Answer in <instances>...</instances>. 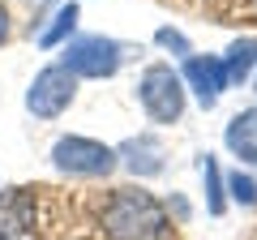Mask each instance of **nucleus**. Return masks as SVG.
Returning <instances> with one entry per match:
<instances>
[{
    "mask_svg": "<svg viewBox=\"0 0 257 240\" xmlns=\"http://www.w3.org/2000/svg\"><path fill=\"white\" fill-rule=\"evenodd\" d=\"M223 146H227V155L240 167H257V103L227 116V125H223Z\"/></svg>",
    "mask_w": 257,
    "mask_h": 240,
    "instance_id": "obj_9",
    "label": "nucleus"
},
{
    "mask_svg": "<svg viewBox=\"0 0 257 240\" xmlns=\"http://www.w3.org/2000/svg\"><path fill=\"white\" fill-rule=\"evenodd\" d=\"M180 82L184 90L193 94V99L202 103V107H214V103L223 99V90H227V73H223V60L219 56H184L180 65Z\"/></svg>",
    "mask_w": 257,
    "mask_h": 240,
    "instance_id": "obj_8",
    "label": "nucleus"
},
{
    "mask_svg": "<svg viewBox=\"0 0 257 240\" xmlns=\"http://www.w3.org/2000/svg\"><path fill=\"white\" fill-rule=\"evenodd\" d=\"M39 227V193L30 185H13L0 193V240H30Z\"/></svg>",
    "mask_w": 257,
    "mask_h": 240,
    "instance_id": "obj_6",
    "label": "nucleus"
},
{
    "mask_svg": "<svg viewBox=\"0 0 257 240\" xmlns=\"http://www.w3.org/2000/svg\"><path fill=\"white\" fill-rule=\"evenodd\" d=\"M197 172H202V193H206V210L214 219L227 214V180H223V167L214 155H202L197 159Z\"/></svg>",
    "mask_w": 257,
    "mask_h": 240,
    "instance_id": "obj_11",
    "label": "nucleus"
},
{
    "mask_svg": "<svg viewBox=\"0 0 257 240\" xmlns=\"http://www.w3.org/2000/svg\"><path fill=\"white\" fill-rule=\"evenodd\" d=\"M138 107L146 111L150 125H180L184 107H189V90L180 82V69H172L167 60L142 69L138 77Z\"/></svg>",
    "mask_w": 257,
    "mask_h": 240,
    "instance_id": "obj_2",
    "label": "nucleus"
},
{
    "mask_svg": "<svg viewBox=\"0 0 257 240\" xmlns=\"http://www.w3.org/2000/svg\"><path fill=\"white\" fill-rule=\"evenodd\" d=\"M253 94H257V73H253Z\"/></svg>",
    "mask_w": 257,
    "mask_h": 240,
    "instance_id": "obj_16",
    "label": "nucleus"
},
{
    "mask_svg": "<svg viewBox=\"0 0 257 240\" xmlns=\"http://www.w3.org/2000/svg\"><path fill=\"white\" fill-rule=\"evenodd\" d=\"M22 103H26V111L35 120H60L64 111L77 103V77L69 73L60 60H52V65H43L35 77H30Z\"/></svg>",
    "mask_w": 257,
    "mask_h": 240,
    "instance_id": "obj_5",
    "label": "nucleus"
},
{
    "mask_svg": "<svg viewBox=\"0 0 257 240\" xmlns=\"http://www.w3.org/2000/svg\"><path fill=\"white\" fill-rule=\"evenodd\" d=\"M223 60V73H227V86H244L253 82L257 73V35H240L227 43V52L219 56Z\"/></svg>",
    "mask_w": 257,
    "mask_h": 240,
    "instance_id": "obj_10",
    "label": "nucleus"
},
{
    "mask_svg": "<svg viewBox=\"0 0 257 240\" xmlns=\"http://www.w3.org/2000/svg\"><path fill=\"white\" fill-rule=\"evenodd\" d=\"M223 180H227V202H236V206H257V180L248 172H227L223 176Z\"/></svg>",
    "mask_w": 257,
    "mask_h": 240,
    "instance_id": "obj_13",
    "label": "nucleus"
},
{
    "mask_svg": "<svg viewBox=\"0 0 257 240\" xmlns=\"http://www.w3.org/2000/svg\"><path fill=\"white\" fill-rule=\"evenodd\" d=\"M9 35H13V22H9V9L0 5V47L9 43Z\"/></svg>",
    "mask_w": 257,
    "mask_h": 240,
    "instance_id": "obj_15",
    "label": "nucleus"
},
{
    "mask_svg": "<svg viewBox=\"0 0 257 240\" xmlns=\"http://www.w3.org/2000/svg\"><path fill=\"white\" fill-rule=\"evenodd\" d=\"M99 227L107 240H172V214L150 189H111L99 206Z\"/></svg>",
    "mask_w": 257,
    "mask_h": 240,
    "instance_id": "obj_1",
    "label": "nucleus"
},
{
    "mask_svg": "<svg viewBox=\"0 0 257 240\" xmlns=\"http://www.w3.org/2000/svg\"><path fill=\"white\" fill-rule=\"evenodd\" d=\"M116 159L133 180H155V176L167 172V146L155 138V133H133L116 146Z\"/></svg>",
    "mask_w": 257,
    "mask_h": 240,
    "instance_id": "obj_7",
    "label": "nucleus"
},
{
    "mask_svg": "<svg viewBox=\"0 0 257 240\" xmlns=\"http://www.w3.org/2000/svg\"><path fill=\"white\" fill-rule=\"evenodd\" d=\"M60 65L77 77V82H103L116 77L124 65V43H116L111 35H73L60 52Z\"/></svg>",
    "mask_w": 257,
    "mask_h": 240,
    "instance_id": "obj_4",
    "label": "nucleus"
},
{
    "mask_svg": "<svg viewBox=\"0 0 257 240\" xmlns=\"http://www.w3.org/2000/svg\"><path fill=\"white\" fill-rule=\"evenodd\" d=\"M52 167L69 180H107L120 167L116 146L99 138H86V133H64L52 142Z\"/></svg>",
    "mask_w": 257,
    "mask_h": 240,
    "instance_id": "obj_3",
    "label": "nucleus"
},
{
    "mask_svg": "<svg viewBox=\"0 0 257 240\" xmlns=\"http://www.w3.org/2000/svg\"><path fill=\"white\" fill-rule=\"evenodd\" d=\"M155 43L163 47V52H172L176 60L193 56V43H189V35H184V30H176V26H159V30H155Z\"/></svg>",
    "mask_w": 257,
    "mask_h": 240,
    "instance_id": "obj_14",
    "label": "nucleus"
},
{
    "mask_svg": "<svg viewBox=\"0 0 257 240\" xmlns=\"http://www.w3.org/2000/svg\"><path fill=\"white\" fill-rule=\"evenodd\" d=\"M77 5H56L52 9V18H47V26L35 35V43L43 47V52H52V47H64L69 39H73V30H77Z\"/></svg>",
    "mask_w": 257,
    "mask_h": 240,
    "instance_id": "obj_12",
    "label": "nucleus"
}]
</instances>
